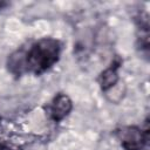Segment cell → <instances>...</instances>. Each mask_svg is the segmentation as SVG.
Segmentation results:
<instances>
[{"label": "cell", "mask_w": 150, "mask_h": 150, "mask_svg": "<svg viewBox=\"0 0 150 150\" xmlns=\"http://www.w3.org/2000/svg\"><path fill=\"white\" fill-rule=\"evenodd\" d=\"M117 137L124 150H143L149 138L148 128L143 130L135 125L123 127L117 131Z\"/></svg>", "instance_id": "obj_2"}, {"label": "cell", "mask_w": 150, "mask_h": 150, "mask_svg": "<svg viewBox=\"0 0 150 150\" xmlns=\"http://www.w3.org/2000/svg\"><path fill=\"white\" fill-rule=\"evenodd\" d=\"M122 61L120 57H116L111 64L105 68L101 74H100V77H98V83L101 86V89L103 91H107L109 89H111L117 82H118V68L121 66Z\"/></svg>", "instance_id": "obj_4"}, {"label": "cell", "mask_w": 150, "mask_h": 150, "mask_svg": "<svg viewBox=\"0 0 150 150\" xmlns=\"http://www.w3.org/2000/svg\"><path fill=\"white\" fill-rule=\"evenodd\" d=\"M0 150H20L19 148H13L9 145H6L4 143H0Z\"/></svg>", "instance_id": "obj_5"}, {"label": "cell", "mask_w": 150, "mask_h": 150, "mask_svg": "<svg viewBox=\"0 0 150 150\" xmlns=\"http://www.w3.org/2000/svg\"><path fill=\"white\" fill-rule=\"evenodd\" d=\"M73 109V102L70 97L63 93H59L49 105V115L54 122H60L69 115Z\"/></svg>", "instance_id": "obj_3"}, {"label": "cell", "mask_w": 150, "mask_h": 150, "mask_svg": "<svg viewBox=\"0 0 150 150\" xmlns=\"http://www.w3.org/2000/svg\"><path fill=\"white\" fill-rule=\"evenodd\" d=\"M61 48L59 40L42 38L28 48L22 47L11 54L7 60L8 70L15 76L25 73L41 75L59 61Z\"/></svg>", "instance_id": "obj_1"}, {"label": "cell", "mask_w": 150, "mask_h": 150, "mask_svg": "<svg viewBox=\"0 0 150 150\" xmlns=\"http://www.w3.org/2000/svg\"><path fill=\"white\" fill-rule=\"evenodd\" d=\"M7 6V2H2V1H0V11L4 8V7H6Z\"/></svg>", "instance_id": "obj_6"}]
</instances>
